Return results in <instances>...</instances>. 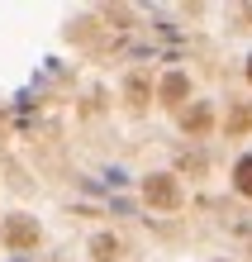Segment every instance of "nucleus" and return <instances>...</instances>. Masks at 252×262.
I'll list each match as a JSON object with an SVG mask.
<instances>
[{
  "label": "nucleus",
  "instance_id": "nucleus-1",
  "mask_svg": "<svg viewBox=\"0 0 252 262\" xmlns=\"http://www.w3.org/2000/svg\"><path fill=\"white\" fill-rule=\"evenodd\" d=\"M143 200H148V210H181V186H176V177L171 172H157L143 181Z\"/></svg>",
  "mask_w": 252,
  "mask_h": 262
},
{
  "label": "nucleus",
  "instance_id": "nucleus-2",
  "mask_svg": "<svg viewBox=\"0 0 252 262\" xmlns=\"http://www.w3.org/2000/svg\"><path fill=\"white\" fill-rule=\"evenodd\" d=\"M0 238H5V248H34L38 243V224L34 220H5V229H0Z\"/></svg>",
  "mask_w": 252,
  "mask_h": 262
},
{
  "label": "nucleus",
  "instance_id": "nucleus-3",
  "mask_svg": "<svg viewBox=\"0 0 252 262\" xmlns=\"http://www.w3.org/2000/svg\"><path fill=\"white\" fill-rule=\"evenodd\" d=\"M186 96H191V81H186L181 72H171L167 81H162V100H171V105H176V100H186Z\"/></svg>",
  "mask_w": 252,
  "mask_h": 262
},
{
  "label": "nucleus",
  "instance_id": "nucleus-4",
  "mask_svg": "<svg viewBox=\"0 0 252 262\" xmlns=\"http://www.w3.org/2000/svg\"><path fill=\"white\" fill-rule=\"evenodd\" d=\"M181 124H186V134H210V124H214V115H210V110H204V105H195V110H191V115H186V119H181Z\"/></svg>",
  "mask_w": 252,
  "mask_h": 262
},
{
  "label": "nucleus",
  "instance_id": "nucleus-5",
  "mask_svg": "<svg viewBox=\"0 0 252 262\" xmlns=\"http://www.w3.org/2000/svg\"><path fill=\"white\" fill-rule=\"evenodd\" d=\"M90 253H96V262H114V257H119V238H109V234H100L96 243H90Z\"/></svg>",
  "mask_w": 252,
  "mask_h": 262
},
{
  "label": "nucleus",
  "instance_id": "nucleus-6",
  "mask_svg": "<svg viewBox=\"0 0 252 262\" xmlns=\"http://www.w3.org/2000/svg\"><path fill=\"white\" fill-rule=\"evenodd\" d=\"M233 181H238V191L252 200V152H247V158H243L238 167H233Z\"/></svg>",
  "mask_w": 252,
  "mask_h": 262
},
{
  "label": "nucleus",
  "instance_id": "nucleus-7",
  "mask_svg": "<svg viewBox=\"0 0 252 262\" xmlns=\"http://www.w3.org/2000/svg\"><path fill=\"white\" fill-rule=\"evenodd\" d=\"M247 81H252V57H247Z\"/></svg>",
  "mask_w": 252,
  "mask_h": 262
}]
</instances>
